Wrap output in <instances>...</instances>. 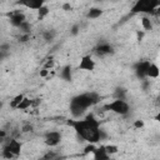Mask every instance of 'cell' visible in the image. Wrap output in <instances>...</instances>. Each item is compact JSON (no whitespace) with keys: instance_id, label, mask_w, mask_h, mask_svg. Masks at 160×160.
I'll return each instance as SVG.
<instances>
[{"instance_id":"1","label":"cell","mask_w":160,"mask_h":160,"mask_svg":"<svg viewBox=\"0 0 160 160\" xmlns=\"http://www.w3.org/2000/svg\"><path fill=\"white\" fill-rule=\"evenodd\" d=\"M68 125L71 126L75 132L89 144H96L105 136L100 130L99 120L92 114H88L84 119L68 120Z\"/></svg>"},{"instance_id":"2","label":"cell","mask_w":160,"mask_h":160,"mask_svg":"<svg viewBox=\"0 0 160 160\" xmlns=\"http://www.w3.org/2000/svg\"><path fill=\"white\" fill-rule=\"evenodd\" d=\"M100 99H101V96L98 92H94V91L92 92H84V94L74 96L70 100V112H71V115L75 119L80 118L86 111V109H89V108L94 106L95 104L100 102Z\"/></svg>"},{"instance_id":"3","label":"cell","mask_w":160,"mask_h":160,"mask_svg":"<svg viewBox=\"0 0 160 160\" xmlns=\"http://www.w3.org/2000/svg\"><path fill=\"white\" fill-rule=\"evenodd\" d=\"M20 152H21V142L15 138H10L4 144L1 155L6 160H14L20 155Z\"/></svg>"},{"instance_id":"4","label":"cell","mask_w":160,"mask_h":160,"mask_svg":"<svg viewBox=\"0 0 160 160\" xmlns=\"http://www.w3.org/2000/svg\"><path fill=\"white\" fill-rule=\"evenodd\" d=\"M160 5L159 1H150V0H139L131 8L132 14H158Z\"/></svg>"},{"instance_id":"5","label":"cell","mask_w":160,"mask_h":160,"mask_svg":"<svg viewBox=\"0 0 160 160\" xmlns=\"http://www.w3.org/2000/svg\"><path fill=\"white\" fill-rule=\"evenodd\" d=\"M102 109L108 110V111H112V112L119 114V115H126L130 111V106L125 100H116V99L114 101L104 105Z\"/></svg>"},{"instance_id":"6","label":"cell","mask_w":160,"mask_h":160,"mask_svg":"<svg viewBox=\"0 0 160 160\" xmlns=\"http://www.w3.org/2000/svg\"><path fill=\"white\" fill-rule=\"evenodd\" d=\"M61 132L60 131H48L45 135H44V142L45 145L50 146V148H54V146H58L61 141Z\"/></svg>"},{"instance_id":"7","label":"cell","mask_w":160,"mask_h":160,"mask_svg":"<svg viewBox=\"0 0 160 160\" xmlns=\"http://www.w3.org/2000/svg\"><path fill=\"white\" fill-rule=\"evenodd\" d=\"M149 66H150V61H148V60H142V61L136 62L134 65V71H135L136 78L140 79V80H145Z\"/></svg>"},{"instance_id":"8","label":"cell","mask_w":160,"mask_h":160,"mask_svg":"<svg viewBox=\"0 0 160 160\" xmlns=\"http://www.w3.org/2000/svg\"><path fill=\"white\" fill-rule=\"evenodd\" d=\"M8 16H9V20L11 22V25L16 26V28H19L24 21H26V16L21 10H14V11L9 12Z\"/></svg>"},{"instance_id":"9","label":"cell","mask_w":160,"mask_h":160,"mask_svg":"<svg viewBox=\"0 0 160 160\" xmlns=\"http://www.w3.org/2000/svg\"><path fill=\"white\" fill-rule=\"evenodd\" d=\"M94 52H95V55H98L100 58H104V56L114 54V48L108 42H102V44H100V45H98L95 48Z\"/></svg>"},{"instance_id":"10","label":"cell","mask_w":160,"mask_h":160,"mask_svg":"<svg viewBox=\"0 0 160 160\" xmlns=\"http://www.w3.org/2000/svg\"><path fill=\"white\" fill-rule=\"evenodd\" d=\"M79 69L80 70H85V71H92L95 69V61L91 59L90 55H85L80 60Z\"/></svg>"},{"instance_id":"11","label":"cell","mask_w":160,"mask_h":160,"mask_svg":"<svg viewBox=\"0 0 160 160\" xmlns=\"http://www.w3.org/2000/svg\"><path fill=\"white\" fill-rule=\"evenodd\" d=\"M20 6H25L28 9H32V10H39L44 4L42 0H26V1H18L16 2Z\"/></svg>"},{"instance_id":"12","label":"cell","mask_w":160,"mask_h":160,"mask_svg":"<svg viewBox=\"0 0 160 160\" xmlns=\"http://www.w3.org/2000/svg\"><path fill=\"white\" fill-rule=\"evenodd\" d=\"M94 160H110V155L105 150V145H100L94 150Z\"/></svg>"},{"instance_id":"13","label":"cell","mask_w":160,"mask_h":160,"mask_svg":"<svg viewBox=\"0 0 160 160\" xmlns=\"http://www.w3.org/2000/svg\"><path fill=\"white\" fill-rule=\"evenodd\" d=\"M159 74H160V70H159L158 65L154 64V62H150V66H149V69H148L146 78H154V79H156V78L159 76Z\"/></svg>"},{"instance_id":"14","label":"cell","mask_w":160,"mask_h":160,"mask_svg":"<svg viewBox=\"0 0 160 160\" xmlns=\"http://www.w3.org/2000/svg\"><path fill=\"white\" fill-rule=\"evenodd\" d=\"M102 15V10L100 9V8H91L89 11H88V14H86V18L88 19H91V20H94V19H98V18H100Z\"/></svg>"},{"instance_id":"15","label":"cell","mask_w":160,"mask_h":160,"mask_svg":"<svg viewBox=\"0 0 160 160\" xmlns=\"http://www.w3.org/2000/svg\"><path fill=\"white\" fill-rule=\"evenodd\" d=\"M60 76L65 81H71V79H72V76H71V66L70 65L64 66L62 70H61V72H60Z\"/></svg>"},{"instance_id":"16","label":"cell","mask_w":160,"mask_h":160,"mask_svg":"<svg viewBox=\"0 0 160 160\" xmlns=\"http://www.w3.org/2000/svg\"><path fill=\"white\" fill-rule=\"evenodd\" d=\"M31 106H34V99L24 98L22 101L20 102V105L18 106V110H26V109H29Z\"/></svg>"},{"instance_id":"17","label":"cell","mask_w":160,"mask_h":160,"mask_svg":"<svg viewBox=\"0 0 160 160\" xmlns=\"http://www.w3.org/2000/svg\"><path fill=\"white\" fill-rule=\"evenodd\" d=\"M114 96L116 100H125L126 99V90L124 88H116L114 91Z\"/></svg>"},{"instance_id":"18","label":"cell","mask_w":160,"mask_h":160,"mask_svg":"<svg viewBox=\"0 0 160 160\" xmlns=\"http://www.w3.org/2000/svg\"><path fill=\"white\" fill-rule=\"evenodd\" d=\"M55 36H56V31L52 30V29H48V30H45L42 32V38H44L45 41H51Z\"/></svg>"},{"instance_id":"19","label":"cell","mask_w":160,"mask_h":160,"mask_svg":"<svg viewBox=\"0 0 160 160\" xmlns=\"http://www.w3.org/2000/svg\"><path fill=\"white\" fill-rule=\"evenodd\" d=\"M141 25H142L144 30H151L152 29V21L149 16H142L141 18Z\"/></svg>"},{"instance_id":"20","label":"cell","mask_w":160,"mask_h":160,"mask_svg":"<svg viewBox=\"0 0 160 160\" xmlns=\"http://www.w3.org/2000/svg\"><path fill=\"white\" fill-rule=\"evenodd\" d=\"M25 96L22 95V94H19V95H16L11 101H10V108H12V109H18V106L20 105V102L22 101V99H24Z\"/></svg>"},{"instance_id":"21","label":"cell","mask_w":160,"mask_h":160,"mask_svg":"<svg viewBox=\"0 0 160 160\" xmlns=\"http://www.w3.org/2000/svg\"><path fill=\"white\" fill-rule=\"evenodd\" d=\"M49 12H50L49 8H48L46 5H42V6L38 10V19H39V20H42L45 16H48V15H49Z\"/></svg>"},{"instance_id":"22","label":"cell","mask_w":160,"mask_h":160,"mask_svg":"<svg viewBox=\"0 0 160 160\" xmlns=\"http://www.w3.org/2000/svg\"><path fill=\"white\" fill-rule=\"evenodd\" d=\"M19 29H20V32H21V34H28V35H30V32H31V24H30L29 21H24V22L19 26Z\"/></svg>"},{"instance_id":"23","label":"cell","mask_w":160,"mask_h":160,"mask_svg":"<svg viewBox=\"0 0 160 160\" xmlns=\"http://www.w3.org/2000/svg\"><path fill=\"white\" fill-rule=\"evenodd\" d=\"M105 150H106V152H108L109 155H112V154H116L119 149H118V146H116V145L110 144V145H105Z\"/></svg>"},{"instance_id":"24","label":"cell","mask_w":160,"mask_h":160,"mask_svg":"<svg viewBox=\"0 0 160 160\" xmlns=\"http://www.w3.org/2000/svg\"><path fill=\"white\" fill-rule=\"evenodd\" d=\"M56 156H58V154H56L55 151H48V152L41 158V160H55Z\"/></svg>"},{"instance_id":"25","label":"cell","mask_w":160,"mask_h":160,"mask_svg":"<svg viewBox=\"0 0 160 160\" xmlns=\"http://www.w3.org/2000/svg\"><path fill=\"white\" fill-rule=\"evenodd\" d=\"M94 150H95V145L94 144H89L88 146H85V149H84V154L85 155H88V154H92L94 152Z\"/></svg>"},{"instance_id":"26","label":"cell","mask_w":160,"mask_h":160,"mask_svg":"<svg viewBox=\"0 0 160 160\" xmlns=\"http://www.w3.org/2000/svg\"><path fill=\"white\" fill-rule=\"evenodd\" d=\"M54 64H55V61H54L52 59H49V60H46V62H45V65H44L42 69H46V70L52 69V68H54Z\"/></svg>"},{"instance_id":"27","label":"cell","mask_w":160,"mask_h":160,"mask_svg":"<svg viewBox=\"0 0 160 160\" xmlns=\"http://www.w3.org/2000/svg\"><path fill=\"white\" fill-rule=\"evenodd\" d=\"M21 131L22 132H30V131H32V125L31 124H24V126L21 128Z\"/></svg>"},{"instance_id":"28","label":"cell","mask_w":160,"mask_h":160,"mask_svg":"<svg viewBox=\"0 0 160 160\" xmlns=\"http://www.w3.org/2000/svg\"><path fill=\"white\" fill-rule=\"evenodd\" d=\"M28 40H30V35H28V34H21V36H19L20 42H26Z\"/></svg>"},{"instance_id":"29","label":"cell","mask_w":160,"mask_h":160,"mask_svg":"<svg viewBox=\"0 0 160 160\" xmlns=\"http://www.w3.org/2000/svg\"><path fill=\"white\" fill-rule=\"evenodd\" d=\"M79 30H80V25H79V24H75V25L71 28V34H72V35H76V34L79 32Z\"/></svg>"},{"instance_id":"30","label":"cell","mask_w":160,"mask_h":160,"mask_svg":"<svg viewBox=\"0 0 160 160\" xmlns=\"http://www.w3.org/2000/svg\"><path fill=\"white\" fill-rule=\"evenodd\" d=\"M144 126V121L142 120H136L135 122H134V128H136V129H140V128H142Z\"/></svg>"},{"instance_id":"31","label":"cell","mask_w":160,"mask_h":160,"mask_svg":"<svg viewBox=\"0 0 160 160\" xmlns=\"http://www.w3.org/2000/svg\"><path fill=\"white\" fill-rule=\"evenodd\" d=\"M48 74H49V70H46V69H41V71H40V76H41V78H46Z\"/></svg>"},{"instance_id":"32","label":"cell","mask_w":160,"mask_h":160,"mask_svg":"<svg viewBox=\"0 0 160 160\" xmlns=\"http://www.w3.org/2000/svg\"><path fill=\"white\" fill-rule=\"evenodd\" d=\"M62 9H64V10H66V11H69V10H71L72 8H71V5H70L69 2H65V4L62 5Z\"/></svg>"},{"instance_id":"33","label":"cell","mask_w":160,"mask_h":160,"mask_svg":"<svg viewBox=\"0 0 160 160\" xmlns=\"http://www.w3.org/2000/svg\"><path fill=\"white\" fill-rule=\"evenodd\" d=\"M136 35H138V40H139V41H141V40H142V38H144V31H138V32H136Z\"/></svg>"},{"instance_id":"34","label":"cell","mask_w":160,"mask_h":160,"mask_svg":"<svg viewBox=\"0 0 160 160\" xmlns=\"http://www.w3.org/2000/svg\"><path fill=\"white\" fill-rule=\"evenodd\" d=\"M8 56V54H5V52H2L1 50H0V60H2L4 58H6Z\"/></svg>"},{"instance_id":"35","label":"cell","mask_w":160,"mask_h":160,"mask_svg":"<svg viewBox=\"0 0 160 160\" xmlns=\"http://www.w3.org/2000/svg\"><path fill=\"white\" fill-rule=\"evenodd\" d=\"M1 106H2V102H1V101H0V109H1Z\"/></svg>"}]
</instances>
